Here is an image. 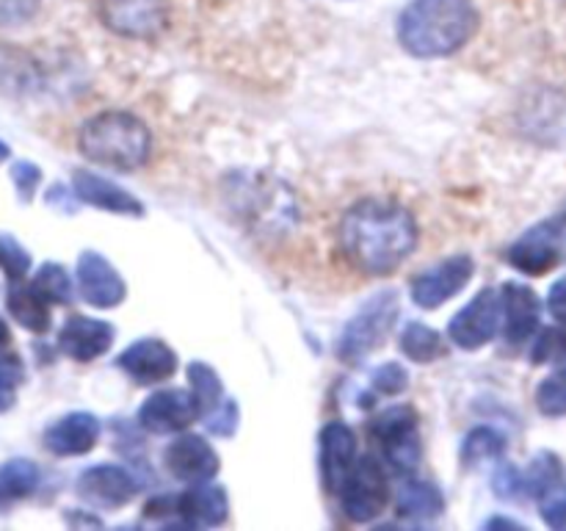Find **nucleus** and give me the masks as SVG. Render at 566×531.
I'll list each match as a JSON object with an SVG mask.
<instances>
[{
	"instance_id": "35",
	"label": "nucleus",
	"mask_w": 566,
	"mask_h": 531,
	"mask_svg": "<svg viewBox=\"0 0 566 531\" xmlns=\"http://www.w3.org/2000/svg\"><path fill=\"white\" fill-rule=\"evenodd\" d=\"M11 183H14L17 188V197H20L22 202H31L39 183H42V169H39L36 164H31V160H17V164L11 166Z\"/></svg>"
},
{
	"instance_id": "36",
	"label": "nucleus",
	"mask_w": 566,
	"mask_h": 531,
	"mask_svg": "<svg viewBox=\"0 0 566 531\" xmlns=\"http://www.w3.org/2000/svg\"><path fill=\"white\" fill-rule=\"evenodd\" d=\"M238 420H241V415H238V404L232 398H224L213 413L205 415V426L219 437H230L238 429Z\"/></svg>"
},
{
	"instance_id": "24",
	"label": "nucleus",
	"mask_w": 566,
	"mask_h": 531,
	"mask_svg": "<svg viewBox=\"0 0 566 531\" xmlns=\"http://www.w3.org/2000/svg\"><path fill=\"white\" fill-rule=\"evenodd\" d=\"M39 468L31 459H9L0 465V509L22 501L39 487Z\"/></svg>"
},
{
	"instance_id": "21",
	"label": "nucleus",
	"mask_w": 566,
	"mask_h": 531,
	"mask_svg": "<svg viewBox=\"0 0 566 531\" xmlns=\"http://www.w3.org/2000/svg\"><path fill=\"white\" fill-rule=\"evenodd\" d=\"M177 512L182 525H221L230 514V498L224 487L199 481L186 496H177Z\"/></svg>"
},
{
	"instance_id": "5",
	"label": "nucleus",
	"mask_w": 566,
	"mask_h": 531,
	"mask_svg": "<svg viewBox=\"0 0 566 531\" xmlns=\"http://www.w3.org/2000/svg\"><path fill=\"white\" fill-rule=\"evenodd\" d=\"M370 440L379 446L381 459L396 473H412L420 459L418 413L409 404H396V407L385 409L370 424Z\"/></svg>"
},
{
	"instance_id": "6",
	"label": "nucleus",
	"mask_w": 566,
	"mask_h": 531,
	"mask_svg": "<svg viewBox=\"0 0 566 531\" xmlns=\"http://www.w3.org/2000/svg\"><path fill=\"white\" fill-rule=\"evenodd\" d=\"M337 496H340L343 514L354 523H368V520L379 518L390 501L385 468L374 457H359Z\"/></svg>"
},
{
	"instance_id": "1",
	"label": "nucleus",
	"mask_w": 566,
	"mask_h": 531,
	"mask_svg": "<svg viewBox=\"0 0 566 531\" xmlns=\"http://www.w3.org/2000/svg\"><path fill=\"white\" fill-rule=\"evenodd\" d=\"M340 247L363 274L396 271L418 247L415 216L392 199H359L340 221Z\"/></svg>"
},
{
	"instance_id": "28",
	"label": "nucleus",
	"mask_w": 566,
	"mask_h": 531,
	"mask_svg": "<svg viewBox=\"0 0 566 531\" xmlns=\"http://www.w3.org/2000/svg\"><path fill=\"white\" fill-rule=\"evenodd\" d=\"M31 282L39 288V293H42L50 304L72 302V280L61 263H53V260H50V263H42Z\"/></svg>"
},
{
	"instance_id": "40",
	"label": "nucleus",
	"mask_w": 566,
	"mask_h": 531,
	"mask_svg": "<svg viewBox=\"0 0 566 531\" xmlns=\"http://www.w3.org/2000/svg\"><path fill=\"white\" fill-rule=\"evenodd\" d=\"M9 155H11L9 144H6V142H0V164H3V160H6V158H9Z\"/></svg>"
},
{
	"instance_id": "12",
	"label": "nucleus",
	"mask_w": 566,
	"mask_h": 531,
	"mask_svg": "<svg viewBox=\"0 0 566 531\" xmlns=\"http://www.w3.org/2000/svg\"><path fill=\"white\" fill-rule=\"evenodd\" d=\"M77 288L92 308H116L127 296L125 280L114 269V263L92 249L77 258Z\"/></svg>"
},
{
	"instance_id": "18",
	"label": "nucleus",
	"mask_w": 566,
	"mask_h": 531,
	"mask_svg": "<svg viewBox=\"0 0 566 531\" xmlns=\"http://www.w3.org/2000/svg\"><path fill=\"white\" fill-rule=\"evenodd\" d=\"M503 302V332L512 346H523L536 335L542 321V302L534 288L523 282H506L501 293Z\"/></svg>"
},
{
	"instance_id": "15",
	"label": "nucleus",
	"mask_w": 566,
	"mask_h": 531,
	"mask_svg": "<svg viewBox=\"0 0 566 531\" xmlns=\"http://www.w3.org/2000/svg\"><path fill=\"white\" fill-rule=\"evenodd\" d=\"M77 492L83 501L99 509H119L136 498L138 485L130 476V470L119 468V465H94V468L83 470L77 479Z\"/></svg>"
},
{
	"instance_id": "34",
	"label": "nucleus",
	"mask_w": 566,
	"mask_h": 531,
	"mask_svg": "<svg viewBox=\"0 0 566 531\" xmlns=\"http://www.w3.org/2000/svg\"><path fill=\"white\" fill-rule=\"evenodd\" d=\"M492 487H495V496L503 498V501H520V498H528L525 473H520L514 465H501Z\"/></svg>"
},
{
	"instance_id": "11",
	"label": "nucleus",
	"mask_w": 566,
	"mask_h": 531,
	"mask_svg": "<svg viewBox=\"0 0 566 531\" xmlns=\"http://www.w3.org/2000/svg\"><path fill=\"white\" fill-rule=\"evenodd\" d=\"M202 415L199 402L193 393L180 391V387H166V391L153 393L138 409V424L153 435H171L191 426Z\"/></svg>"
},
{
	"instance_id": "37",
	"label": "nucleus",
	"mask_w": 566,
	"mask_h": 531,
	"mask_svg": "<svg viewBox=\"0 0 566 531\" xmlns=\"http://www.w3.org/2000/svg\"><path fill=\"white\" fill-rule=\"evenodd\" d=\"M42 0H0V25L14 28L33 20Z\"/></svg>"
},
{
	"instance_id": "14",
	"label": "nucleus",
	"mask_w": 566,
	"mask_h": 531,
	"mask_svg": "<svg viewBox=\"0 0 566 531\" xmlns=\"http://www.w3.org/2000/svg\"><path fill=\"white\" fill-rule=\"evenodd\" d=\"M166 468L171 476L188 485L210 481L221 468V459L216 448L199 435H180L166 446Z\"/></svg>"
},
{
	"instance_id": "27",
	"label": "nucleus",
	"mask_w": 566,
	"mask_h": 531,
	"mask_svg": "<svg viewBox=\"0 0 566 531\" xmlns=\"http://www.w3.org/2000/svg\"><path fill=\"white\" fill-rule=\"evenodd\" d=\"M188 382H191V393L197 396L202 415L213 413V409L227 398L219 374H216L208 363L188 365Z\"/></svg>"
},
{
	"instance_id": "17",
	"label": "nucleus",
	"mask_w": 566,
	"mask_h": 531,
	"mask_svg": "<svg viewBox=\"0 0 566 531\" xmlns=\"http://www.w3.org/2000/svg\"><path fill=\"white\" fill-rule=\"evenodd\" d=\"M99 418L92 413H66L44 429L42 442L55 457H83L99 440Z\"/></svg>"
},
{
	"instance_id": "31",
	"label": "nucleus",
	"mask_w": 566,
	"mask_h": 531,
	"mask_svg": "<svg viewBox=\"0 0 566 531\" xmlns=\"http://www.w3.org/2000/svg\"><path fill=\"white\" fill-rule=\"evenodd\" d=\"M0 269L9 280H22L31 271V252L9 232H0Z\"/></svg>"
},
{
	"instance_id": "26",
	"label": "nucleus",
	"mask_w": 566,
	"mask_h": 531,
	"mask_svg": "<svg viewBox=\"0 0 566 531\" xmlns=\"http://www.w3.org/2000/svg\"><path fill=\"white\" fill-rule=\"evenodd\" d=\"M506 454V437L501 431L490 429V426H479L470 431L462 442V462L468 468H475L481 462H492Z\"/></svg>"
},
{
	"instance_id": "7",
	"label": "nucleus",
	"mask_w": 566,
	"mask_h": 531,
	"mask_svg": "<svg viewBox=\"0 0 566 531\" xmlns=\"http://www.w3.org/2000/svg\"><path fill=\"white\" fill-rule=\"evenodd\" d=\"M103 25L125 39H158L169 28V0H99Z\"/></svg>"
},
{
	"instance_id": "3",
	"label": "nucleus",
	"mask_w": 566,
	"mask_h": 531,
	"mask_svg": "<svg viewBox=\"0 0 566 531\" xmlns=\"http://www.w3.org/2000/svg\"><path fill=\"white\" fill-rule=\"evenodd\" d=\"M77 147L105 169L136 171L149 160L153 136L138 116L127 111H103L81 127Z\"/></svg>"
},
{
	"instance_id": "25",
	"label": "nucleus",
	"mask_w": 566,
	"mask_h": 531,
	"mask_svg": "<svg viewBox=\"0 0 566 531\" xmlns=\"http://www.w3.org/2000/svg\"><path fill=\"white\" fill-rule=\"evenodd\" d=\"M398 343H401V352L409 360H415V363H434V360L448 354V346L440 332L429 324H420V321H409Z\"/></svg>"
},
{
	"instance_id": "10",
	"label": "nucleus",
	"mask_w": 566,
	"mask_h": 531,
	"mask_svg": "<svg viewBox=\"0 0 566 531\" xmlns=\"http://www.w3.org/2000/svg\"><path fill=\"white\" fill-rule=\"evenodd\" d=\"M475 263L470 254H453L446 258L442 263L431 266L429 271L418 274L412 280V299L418 308L434 310L446 304L448 299L457 296L473 277Z\"/></svg>"
},
{
	"instance_id": "41",
	"label": "nucleus",
	"mask_w": 566,
	"mask_h": 531,
	"mask_svg": "<svg viewBox=\"0 0 566 531\" xmlns=\"http://www.w3.org/2000/svg\"><path fill=\"white\" fill-rule=\"evenodd\" d=\"M9 341V330H6V324H3V319H0V346H3V343Z\"/></svg>"
},
{
	"instance_id": "32",
	"label": "nucleus",
	"mask_w": 566,
	"mask_h": 531,
	"mask_svg": "<svg viewBox=\"0 0 566 531\" xmlns=\"http://www.w3.org/2000/svg\"><path fill=\"white\" fill-rule=\"evenodd\" d=\"M539 512L551 529H566V481L558 479L539 492Z\"/></svg>"
},
{
	"instance_id": "22",
	"label": "nucleus",
	"mask_w": 566,
	"mask_h": 531,
	"mask_svg": "<svg viewBox=\"0 0 566 531\" xmlns=\"http://www.w3.org/2000/svg\"><path fill=\"white\" fill-rule=\"evenodd\" d=\"M6 308L14 315L20 326H25L33 335H44L50 330V302L39 293L33 282L11 280L9 293H6Z\"/></svg>"
},
{
	"instance_id": "29",
	"label": "nucleus",
	"mask_w": 566,
	"mask_h": 531,
	"mask_svg": "<svg viewBox=\"0 0 566 531\" xmlns=\"http://www.w3.org/2000/svg\"><path fill=\"white\" fill-rule=\"evenodd\" d=\"M536 407L547 418H564L566 415V365L553 371L547 379L539 382L536 387Z\"/></svg>"
},
{
	"instance_id": "8",
	"label": "nucleus",
	"mask_w": 566,
	"mask_h": 531,
	"mask_svg": "<svg viewBox=\"0 0 566 531\" xmlns=\"http://www.w3.org/2000/svg\"><path fill=\"white\" fill-rule=\"evenodd\" d=\"M564 238H566V221L564 219H547L542 225L531 227L528 232L517 238L509 247L506 260L517 271L531 277H542L562 260L564 252Z\"/></svg>"
},
{
	"instance_id": "20",
	"label": "nucleus",
	"mask_w": 566,
	"mask_h": 531,
	"mask_svg": "<svg viewBox=\"0 0 566 531\" xmlns=\"http://www.w3.org/2000/svg\"><path fill=\"white\" fill-rule=\"evenodd\" d=\"M72 188H75V197L81 202L92 205V208L119 216H144V205L130 191H125L116 183L105 180V177L94 175V171L77 169L75 177H72Z\"/></svg>"
},
{
	"instance_id": "16",
	"label": "nucleus",
	"mask_w": 566,
	"mask_h": 531,
	"mask_svg": "<svg viewBox=\"0 0 566 531\" xmlns=\"http://www.w3.org/2000/svg\"><path fill=\"white\" fill-rule=\"evenodd\" d=\"M357 465V437L352 426L332 420L321 431V479L329 492H340Z\"/></svg>"
},
{
	"instance_id": "39",
	"label": "nucleus",
	"mask_w": 566,
	"mask_h": 531,
	"mask_svg": "<svg viewBox=\"0 0 566 531\" xmlns=\"http://www.w3.org/2000/svg\"><path fill=\"white\" fill-rule=\"evenodd\" d=\"M547 308H551L553 319L566 326V277H562V280L551 288V293H547Z\"/></svg>"
},
{
	"instance_id": "4",
	"label": "nucleus",
	"mask_w": 566,
	"mask_h": 531,
	"mask_svg": "<svg viewBox=\"0 0 566 531\" xmlns=\"http://www.w3.org/2000/svg\"><path fill=\"white\" fill-rule=\"evenodd\" d=\"M398 319V293L381 291L359 308V313L343 330L337 341V354L343 363H359L390 335Z\"/></svg>"
},
{
	"instance_id": "19",
	"label": "nucleus",
	"mask_w": 566,
	"mask_h": 531,
	"mask_svg": "<svg viewBox=\"0 0 566 531\" xmlns=\"http://www.w3.org/2000/svg\"><path fill=\"white\" fill-rule=\"evenodd\" d=\"M114 326L108 321L88 319V315H72L59 332V348L66 357L77 360V363H92V360L103 357L111 346H114Z\"/></svg>"
},
{
	"instance_id": "33",
	"label": "nucleus",
	"mask_w": 566,
	"mask_h": 531,
	"mask_svg": "<svg viewBox=\"0 0 566 531\" xmlns=\"http://www.w3.org/2000/svg\"><path fill=\"white\" fill-rule=\"evenodd\" d=\"M374 391L381 393V396H401L409 385V374L403 365L398 363H385L374 371Z\"/></svg>"
},
{
	"instance_id": "13",
	"label": "nucleus",
	"mask_w": 566,
	"mask_h": 531,
	"mask_svg": "<svg viewBox=\"0 0 566 531\" xmlns=\"http://www.w3.org/2000/svg\"><path fill=\"white\" fill-rule=\"evenodd\" d=\"M116 365L138 385H158L175 376L177 354L169 343L158 337H142L119 354Z\"/></svg>"
},
{
	"instance_id": "38",
	"label": "nucleus",
	"mask_w": 566,
	"mask_h": 531,
	"mask_svg": "<svg viewBox=\"0 0 566 531\" xmlns=\"http://www.w3.org/2000/svg\"><path fill=\"white\" fill-rule=\"evenodd\" d=\"M566 357V332L564 330H545L534 346L536 363H551V360Z\"/></svg>"
},
{
	"instance_id": "23",
	"label": "nucleus",
	"mask_w": 566,
	"mask_h": 531,
	"mask_svg": "<svg viewBox=\"0 0 566 531\" xmlns=\"http://www.w3.org/2000/svg\"><path fill=\"white\" fill-rule=\"evenodd\" d=\"M396 503L398 514L407 520H431L437 518V514H442V509H446V498L437 490V485L415 479L403 481V485L398 487Z\"/></svg>"
},
{
	"instance_id": "2",
	"label": "nucleus",
	"mask_w": 566,
	"mask_h": 531,
	"mask_svg": "<svg viewBox=\"0 0 566 531\" xmlns=\"http://www.w3.org/2000/svg\"><path fill=\"white\" fill-rule=\"evenodd\" d=\"M475 0H412L398 17V42L415 59H446L479 31Z\"/></svg>"
},
{
	"instance_id": "9",
	"label": "nucleus",
	"mask_w": 566,
	"mask_h": 531,
	"mask_svg": "<svg viewBox=\"0 0 566 531\" xmlns=\"http://www.w3.org/2000/svg\"><path fill=\"white\" fill-rule=\"evenodd\" d=\"M503 319V302L492 288L481 291L479 296L470 299L462 310L451 319L448 324V337L457 343L459 348H468V352H475V348L486 346L492 337L501 330Z\"/></svg>"
},
{
	"instance_id": "30",
	"label": "nucleus",
	"mask_w": 566,
	"mask_h": 531,
	"mask_svg": "<svg viewBox=\"0 0 566 531\" xmlns=\"http://www.w3.org/2000/svg\"><path fill=\"white\" fill-rule=\"evenodd\" d=\"M22 379H25V365H22V360L14 352H3L0 348V413L14 407Z\"/></svg>"
}]
</instances>
